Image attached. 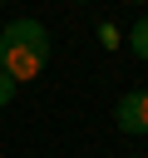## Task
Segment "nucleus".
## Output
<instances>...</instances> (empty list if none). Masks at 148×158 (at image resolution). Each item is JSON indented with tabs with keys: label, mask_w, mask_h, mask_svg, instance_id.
Instances as JSON below:
<instances>
[{
	"label": "nucleus",
	"mask_w": 148,
	"mask_h": 158,
	"mask_svg": "<svg viewBox=\"0 0 148 158\" xmlns=\"http://www.w3.org/2000/svg\"><path fill=\"white\" fill-rule=\"evenodd\" d=\"M74 5H84V0H74Z\"/></svg>",
	"instance_id": "obj_7"
},
{
	"label": "nucleus",
	"mask_w": 148,
	"mask_h": 158,
	"mask_svg": "<svg viewBox=\"0 0 148 158\" xmlns=\"http://www.w3.org/2000/svg\"><path fill=\"white\" fill-rule=\"evenodd\" d=\"M113 123L123 128V133H148V89H128L118 104H113Z\"/></svg>",
	"instance_id": "obj_2"
},
{
	"label": "nucleus",
	"mask_w": 148,
	"mask_h": 158,
	"mask_svg": "<svg viewBox=\"0 0 148 158\" xmlns=\"http://www.w3.org/2000/svg\"><path fill=\"white\" fill-rule=\"evenodd\" d=\"M128 5H148V0H128Z\"/></svg>",
	"instance_id": "obj_6"
},
{
	"label": "nucleus",
	"mask_w": 148,
	"mask_h": 158,
	"mask_svg": "<svg viewBox=\"0 0 148 158\" xmlns=\"http://www.w3.org/2000/svg\"><path fill=\"white\" fill-rule=\"evenodd\" d=\"M49 30L39 25V20H30V15H20V20H10L5 30H0V69L15 79V84H30V79H39L44 74V64H49Z\"/></svg>",
	"instance_id": "obj_1"
},
{
	"label": "nucleus",
	"mask_w": 148,
	"mask_h": 158,
	"mask_svg": "<svg viewBox=\"0 0 148 158\" xmlns=\"http://www.w3.org/2000/svg\"><path fill=\"white\" fill-rule=\"evenodd\" d=\"M99 44H104V49H118V44H123L118 25H109V20H104V25H99Z\"/></svg>",
	"instance_id": "obj_4"
},
{
	"label": "nucleus",
	"mask_w": 148,
	"mask_h": 158,
	"mask_svg": "<svg viewBox=\"0 0 148 158\" xmlns=\"http://www.w3.org/2000/svg\"><path fill=\"white\" fill-rule=\"evenodd\" d=\"M15 89H20V84H15V79L0 69V109H10V104H15Z\"/></svg>",
	"instance_id": "obj_5"
},
{
	"label": "nucleus",
	"mask_w": 148,
	"mask_h": 158,
	"mask_svg": "<svg viewBox=\"0 0 148 158\" xmlns=\"http://www.w3.org/2000/svg\"><path fill=\"white\" fill-rule=\"evenodd\" d=\"M133 158H138V153H133Z\"/></svg>",
	"instance_id": "obj_8"
},
{
	"label": "nucleus",
	"mask_w": 148,
	"mask_h": 158,
	"mask_svg": "<svg viewBox=\"0 0 148 158\" xmlns=\"http://www.w3.org/2000/svg\"><path fill=\"white\" fill-rule=\"evenodd\" d=\"M128 49H133L138 59H148V15L133 20V30H128Z\"/></svg>",
	"instance_id": "obj_3"
}]
</instances>
